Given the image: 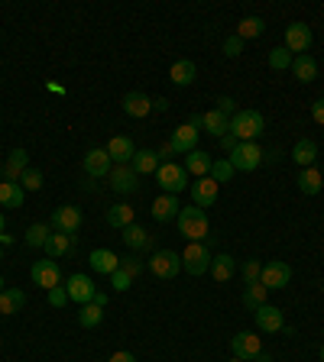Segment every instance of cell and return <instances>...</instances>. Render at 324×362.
Listing matches in <instances>:
<instances>
[{
    "mask_svg": "<svg viewBox=\"0 0 324 362\" xmlns=\"http://www.w3.org/2000/svg\"><path fill=\"white\" fill-rule=\"evenodd\" d=\"M175 220H179V233L188 243H201L211 236V223H208V214L201 207H182Z\"/></svg>",
    "mask_w": 324,
    "mask_h": 362,
    "instance_id": "1",
    "label": "cell"
},
{
    "mask_svg": "<svg viewBox=\"0 0 324 362\" xmlns=\"http://www.w3.org/2000/svg\"><path fill=\"white\" fill-rule=\"evenodd\" d=\"M263 130H266V120L259 110H237L231 117V133L237 136L240 143H253Z\"/></svg>",
    "mask_w": 324,
    "mask_h": 362,
    "instance_id": "2",
    "label": "cell"
},
{
    "mask_svg": "<svg viewBox=\"0 0 324 362\" xmlns=\"http://www.w3.org/2000/svg\"><path fill=\"white\" fill-rule=\"evenodd\" d=\"M156 181H159L162 194H179L188 188V172L185 165H175V162H162L156 169Z\"/></svg>",
    "mask_w": 324,
    "mask_h": 362,
    "instance_id": "3",
    "label": "cell"
},
{
    "mask_svg": "<svg viewBox=\"0 0 324 362\" xmlns=\"http://www.w3.org/2000/svg\"><path fill=\"white\" fill-rule=\"evenodd\" d=\"M211 246L208 243H188L182 253V269H188V275H205L211 272Z\"/></svg>",
    "mask_w": 324,
    "mask_h": 362,
    "instance_id": "4",
    "label": "cell"
},
{
    "mask_svg": "<svg viewBox=\"0 0 324 362\" xmlns=\"http://www.w3.org/2000/svg\"><path fill=\"white\" fill-rule=\"evenodd\" d=\"M259 285H266L269 291H279V288L292 285V265L289 262H266L263 272H259Z\"/></svg>",
    "mask_w": 324,
    "mask_h": 362,
    "instance_id": "5",
    "label": "cell"
},
{
    "mask_svg": "<svg viewBox=\"0 0 324 362\" xmlns=\"http://www.w3.org/2000/svg\"><path fill=\"white\" fill-rule=\"evenodd\" d=\"M263 155L266 152L259 149L256 143H240L237 149L231 152V165H234V172H253V169H259V162H263Z\"/></svg>",
    "mask_w": 324,
    "mask_h": 362,
    "instance_id": "6",
    "label": "cell"
},
{
    "mask_svg": "<svg viewBox=\"0 0 324 362\" xmlns=\"http://www.w3.org/2000/svg\"><path fill=\"white\" fill-rule=\"evenodd\" d=\"M33 285L46 288V291L59 288V285H62L59 262H55V259H39V262H33Z\"/></svg>",
    "mask_w": 324,
    "mask_h": 362,
    "instance_id": "7",
    "label": "cell"
},
{
    "mask_svg": "<svg viewBox=\"0 0 324 362\" xmlns=\"http://www.w3.org/2000/svg\"><path fill=\"white\" fill-rule=\"evenodd\" d=\"M55 233H72L75 236L81 230V211H78L75 204H65V207H55L52 214V223H49Z\"/></svg>",
    "mask_w": 324,
    "mask_h": 362,
    "instance_id": "8",
    "label": "cell"
},
{
    "mask_svg": "<svg viewBox=\"0 0 324 362\" xmlns=\"http://www.w3.org/2000/svg\"><path fill=\"white\" fill-rule=\"evenodd\" d=\"M149 269H153L156 278H175L182 269V256L172 253V249H159V253H153V259H149Z\"/></svg>",
    "mask_w": 324,
    "mask_h": 362,
    "instance_id": "9",
    "label": "cell"
},
{
    "mask_svg": "<svg viewBox=\"0 0 324 362\" xmlns=\"http://www.w3.org/2000/svg\"><path fill=\"white\" fill-rule=\"evenodd\" d=\"M65 291H69V301H75L78 307H81V304H91L94 295H97L94 281L88 275H81V272H78V275H72L69 281H65Z\"/></svg>",
    "mask_w": 324,
    "mask_h": 362,
    "instance_id": "10",
    "label": "cell"
},
{
    "mask_svg": "<svg viewBox=\"0 0 324 362\" xmlns=\"http://www.w3.org/2000/svg\"><path fill=\"white\" fill-rule=\"evenodd\" d=\"M26 169H29V152L13 149L7 159H4V165H0V178H4V181H17L20 185V178H23Z\"/></svg>",
    "mask_w": 324,
    "mask_h": 362,
    "instance_id": "11",
    "label": "cell"
},
{
    "mask_svg": "<svg viewBox=\"0 0 324 362\" xmlns=\"http://www.w3.org/2000/svg\"><path fill=\"white\" fill-rule=\"evenodd\" d=\"M311 26L308 23H292L285 26V49L289 52H299V55H305L308 49H311Z\"/></svg>",
    "mask_w": 324,
    "mask_h": 362,
    "instance_id": "12",
    "label": "cell"
},
{
    "mask_svg": "<svg viewBox=\"0 0 324 362\" xmlns=\"http://www.w3.org/2000/svg\"><path fill=\"white\" fill-rule=\"evenodd\" d=\"M217 191H221V185L214 181L211 175H205V178H198L195 185H191V201H195V207H214V201H217Z\"/></svg>",
    "mask_w": 324,
    "mask_h": 362,
    "instance_id": "13",
    "label": "cell"
},
{
    "mask_svg": "<svg viewBox=\"0 0 324 362\" xmlns=\"http://www.w3.org/2000/svg\"><path fill=\"white\" fill-rule=\"evenodd\" d=\"M231 349L237 359H256V356L263 353V343H259V337L256 333H250V330H240L237 337L231 340Z\"/></svg>",
    "mask_w": 324,
    "mask_h": 362,
    "instance_id": "14",
    "label": "cell"
},
{
    "mask_svg": "<svg viewBox=\"0 0 324 362\" xmlns=\"http://www.w3.org/2000/svg\"><path fill=\"white\" fill-rule=\"evenodd\" d=\"M169 143L175 146V155H188V152L198 149V127H191V123H182V127L172 130Z\"/></svg>",
    "mask_w": 324,
    "mask_h": 362,
    "instance_id": "15",
    "label": "cell"
},
{
    "mask_svg": "<svg viewBox=\"0 0 324 362\" xmlns=\"http://www.w3.org/2000/svg\"><path fill=\"white\" fill-rule=\"evenodd\" d=\"M104 149H107L111 162H117V165H130L133 155H137V146H133L130 136H111V143L104 146Z\"/></svg>",
    "mask_w": 324,
    "mask_h": 362,
    "instance_id": "16",
    "label": "cell"
},
{
    "mask_svg": "<svg viewBox=\"0 0 324 362\" xmlns=\"http://www.w3.org/2000/svg\"><path fill=\"white\" fill-rule=\"evenodd\" d=\"M111 188L117 194H130V191H137L140 181H137V172H133V165H117V169H111Z\"/></svg>",
    "mask_w": 324,
    "mask_h": 362,
    "instance_id": "17",
    "label": "cell"
},
{
    "mask_svg": "<svg viewBox=\"0 0 324 362\" xmlns=\"http://www.w3.org/2000/svg\"><path fill=\"white\" fill-rule=\"evenodd\" d=\"M256 317V327L263 330V333H279V330H285V323H282V311L279 307H273V304H263L259 311H253Z\"/></svg>",
    "mask_w": 324,
    "mask_h": 362,
    "instance_id": "18",
    "label": "cell"
},
{
    "mask_svg": "<svg viewBox=\"0 0 324 362\" xmlns=\"http://www.w3.org/2000/svg\"><path fill=\"white\" fill-rule=\"evenodd\" d=\"M85 172L91 178H107L111 175V155H107V149H91L85 155Z\"/></svg>",
    "mask_w": 324,
    "mask_h": 362,
    "instance_id": "19",
    "label": "cell"
},
{
    "mask_svg": "<svg viewBox=\"0 0 324 362\" xmlns=\"http://www.w3.org/2000/svg\"><path fill=\"white\" fill-rule=\"evenodd\" d=\"M179 201H175V194H159L153 201V220H159V223H169V220L179 217Z\"/></svg>",
    "mask_w": 324,
    "mask_h": 362,
    "instance_id": "20",
    "label": "cell"
},
{
    "mask_svg": "<svg viewBox=\"0 0 324 362\" xmlns=\"http://www.w3.org/2000/svg\"><path fill=\"white\" fill-rule=\"evenodd\" d=\"M149 110H153V101H149L143 91H130L127 97H123V113H127V117L143 120Z\"/></svg>",
    "mask_w": 324,
    "mask_h": 362,
    "instance_id": "21",
    "label": "cell"
},
{
    "mask_svg": "<svg viewBox=\"0 0 324 362\" xmlns=\"http://www.w3.org/2000/svg\"><path fill=\"white\" fill-rule=\"evenodd\" d=\"M88 262H91V269L101 272V275H114V272L120 269V256L111 253V249H94V253L88 256Z\"/></svg>",
    "mask_w": 324,
    "mask_h": 362,
    "instance_id": "22",
    "label": "cell"
},
{
    "mask_svg": "<svg viewBox=\"0 0 324 362\" xmlns=\"http://www.w3.org/2000/svg\"><path fill=\"white\" fill-rule=\"evenodd\" d=\"M72 246H75V236H72V233H55V230H52V236L46 239L43 249H46L49 259H62V256L72 253Z\"/></svg>",
    "mask_w": 324,
    "mask_h": 362,
    "instance_id": "23",
    "label": "cell"
},
{
    "mask_svg": "<svg viewBox=\"0 0 324 362\" xmlns=\"http://www.w3.org/2000/svg\"><path fill=\"white\" fill-rule=\"evenodd\" d=\"M234 272H237V262H234V256H227V253H217L211 259V275H214V281H231L234 278Z\"/></svg>",
    "mask_w": 324,
    "mask_h": 362,
    "instance_id": "24",
    "label": "cell"
},
{
    "mask_svg": "<svg viewBox=\"0 0 324 362\" xmlns=\"http://www.w3.org/2000/svg\"><path fill=\"white\" fill-rule=\"evenodd\" d=\"M201 127H205L211 136H217V139H224V136L231 133V117H224L221 110H208V113H205V120H201Z\"/></svg>",
    "mask_w": 324,
    "mask_h": 362,
    "instance_id": "25",
    "label": "cell"
},
{
    "mask_svg": "<svg viewBox=\"0 0 324 362\" xmlns=\"http://www.w3.org/2000/svg\"><path fill=\"white\" fill-rule=\"evenodd\" d=\"M211 155L208 152H201V149H195V152H188L185 155V172L188 175H198V178H205V175H211Z\"/></svg>",
    "mask_w": 324,
    "mask_h": 362,
    "instance_id": "26",
    "label": "cell"
},
{
    "mask_svg": "<svg viewBox=\"0 0 324 362\" xmlns=\"http://www.w3.org/2000/svg\"><path fill=\"white\" fill-rule=\"evenodd\" d=\"M195 75H198L195 62L179 59L175 65H172V71H169V81H172V85H179V88H188L191 81H195Z\"/></svg>",
    "mask_w": 324,
    "mask_h": 362,
    "instance_id": "27",
    "label": "cell"
},
{
    "mask_svg": "<svg viewBox=\"0 0 324 362\" xmlns=\"http://www.w3.org/2000/svg\"><path fill=\"white\" fill-rule=\"evenodd\" d=\"M292 71H295V78H299L302 85H311L318 78V62L311 59V55H295V62H292Z\"/></svg>",
    "mask_w": 324,
    "mask_h": 362,
    "instance_id": "28",
    "label": "cell"
},
{
    "mask_svg": "<svg viewBox=\"0 0 324 362\" xmlns=\"http://www.w3.org/2000/svg\"><path fill=\"white\" fill-rule=\"evenodd\" d=\"M156 169H159L156 149H137V155H133V172H137V175H156Z\"/></svg>",
    "mask_w": 324,
    "mask_h": 362,
    "instance_id": "29",
    "label": "cell"
},
{
    "mask_svg": "<svg viewBox=\"0 0 324 362\" xmlns=\"http://www.w3.org/2000/svg\"><path fill=\"white\" fill-rule=\"evenodd\" d=\"M104 217H107V223H111V227L123 230V227H130V223H133L137 211H133L130 204H114V207H107V214H104Z\"/></svg>",
    "mask_w": 324,
    "mask_h": 362,
    "instance_id": "30",
    "label": "cell"
},
{
    "mask_svg": "<svg viewBox=\"0 0 324 362\" xmlns=\"http://www.w3.org/2000/svg\"><path fill=\"white\" fill-rule=\"evenodd\" d=\"M318 159V143L315 139H299L295 149H292V162H299L305 169H311V162Z\"/></svg>",
    "mask_w": 324,
    "mask_h": 362,
    "instance_id": "31",
    "label": "cell"
},
{
    "mask_svg": "<svg viewBox=\"0 0 324 362\" xmlns=\"http://www.w3.org/2000/svg\"><path fill=\"white\" fill-rule=\"evenodd\" d=\"M266 295H269V288L259 285V281L247 285V288H243V307H250V311H259L263 304H269V301H266Z\"/></svg>",
    "mask_w": 324,
    "mask_h": 362,
    "instance_id": "32",
    "label": "cell"
},
{
    "mask_svg": "<svg viewBox=\"0 0 324 362\" xmlns=\"http://www.w3.org/2000/svg\"><path fill=\"white\" fill-rule=\"evenodd\" d=\"M120 236H123V243H127L133 253H140V249H146V246H149V233H146L140 223H130V227H123V233H120Z\"/></svg>",
    "mask_w": 324,
    "mask_h": 362,
    "instance_id": "33",
    "label": "cell"
},
{
    "mask_svg": "<svg viewBox=\"0 0 324 362\" xmlns=\"http://www.w3.org/2000/svg\"><path fill=\"white\" fill-rule=\"evenodd\" d=\"M23 188L17 181H0V207H20L23 204Z\"/></svg>",
    "mask_w": 324,
    "mask_h": 362,
    "instance_id": "34",
    "label": "cell"
},
{
    "mask_svg": "<svg viewBox=\"0 0 324 362\" xmlns=\"http://www.w3.org/2000/svg\"><path fill=\"white\" fill-rule=\"evenodd\" d=\"M104 320V307L97 301H91V304H81V311H78V323L85 330H91V327H97Z\"/></svg>",
    "mask_w": 324,
    "mask_h": 362,
    "instance_id": "35",
    "label": "cell"
},
{
    "mask_svg": "<svg viewBox=\"0 0 324 362\" xmlns=\"http://www.w3.org/2000/svg\"><path fill=\"white\" fill-rule=\"evenodd\" d=\"M23 304H26L23 291H20V288H7V291L0 295V314H7V317H10V314H17Z\"/></svg>",
    "mask_w": 324,
    "mask_h": 362,
    "instance_id": "36",
    "label": "cell"
},
{
    "mask_svg": "<svg viewBox=\"0 0 324 362\" xmlns=\"http://www.w3.org/2000/svg\"><path fill=\"white\" fill-rule=\"evenodd\" d=\"M263 29H266L263 17H247V20H240V26H237V33L234 36H240V39H256V36H263Z\"/></svg>",
    "mask_w": 324,
    "mask_h": 362,
    "instance_id": "37",
    "label": "cell"
},
{
    "mask_svg": "<svg viewBox=\"0 0 324 362\" xmlns=\"http://www.w3.org/2000/svg\"><path fill=\"white\" fill-rule=\"evenodd\" d=\"M299 188H302V194H318L324 188L321 172H318V169H305L299 175Z\"/></svg>",
    "mask_w": 324,
    "mask_h": 362,
    "instance_id": "38",
    "label": "cell"
},
{
    "mask_svg": "<svg viewBox=\"0 0 324 362\" xmlns=\"http://www.w3.org/2000/svg\"><path fill=\"white\" fill-rule=\"evenodd\" d=\"M49 236H52L49 223H33V227H26L23 243L26 246H46V239H49Z\"/></svg>",
    "mask_w": 324,
    "mask_h": 362,
    "instance_id": "39",
    "label": "cell"
},
{
    "mask_svg": "<svg viewBox=\"0 0 324 362\" xmlns=\"http://www.w3.org/2000/svg\"><path fill=\"white\" fill-rule=\"evenodd\" d=\"M292 62H295V55H292L285 46L269 52V68H273V71H285V68H292Z\"/></svg>",
    "mask_w": 324,
    "mask_h": 362,
    "instance_id": "40",
    "label": "cell"
},
{
    "mask_svg": "<svg viewBox=\"0 0 324 362\" xmlns=\"http://www.w3.org/2000/svg\"><path fill=\"white\" fill-rule=\"evenodd\" d=\"M211 178L217 181V185H221V181H231V178H234V165L227 159H214L211 162Z\"/></svg>",
    "mask_w": 324,
    "mask_h": 362,
    "instance_id": "41",
    "label": "cell"
},
{
    "mask_svg": "<svg viewBox=\"0 0 324 362\" xmlns=\"http://www.w3.org/2000/svg\"><path fill=\"white\" fill-rule=\"evenodd\" d=\"M20 188H23V191H39V188H43V172H39V169H26L23 178H20Z\"/></svg>",
    "mask_w": 324,
    "mask_h": 362,
    "instance_id": "42",
    "label": "cell"
},
{
    "mask_svg": "<svg viewBox=\"0 0 324 362\" xmlns=\"http://www.w3.org/2000/svg\"><path fill=\"white\" fill-rule=\"evenodd\" d=\"M143 269H146V265L137 259V256H127V259H120V272H123V275H130L133 281L140 278V272H143Z\"/></svg>",
    "mask_w": 324,
    "mask_h": 362,
    "instance_id": "43",
    "label": "cell"
},
{
    "mask_svg": "<svg viewBox=\"0 0 324 362\" xmlns=\"http://www.w3.org/2000/svg\"><path fill=\"white\" fill-rule=\"evenodd\" d=\"M221 52L227 55V59H237L240 52H243V39H240V36H227L224 46H221Z\"/></svg>",
    "mask_w": 324,
    "mask_h": 362,
    "instance_id": "44",
    "label": "cell"
},
{
    "mask_svg": "<svg viewBox=\"0 0 324 362\" xmlns=\"http://www.w3.org/2000/svg\"><path fill=\"white\" fill-rule=\"evenodd\" d=\"M259 272H263V265L256 259H250V262H243V281L247 285H253V281H259Z\"/></svg>",
    "mask_w": 324,
    "mask_h": 362,
    "instance_id": "45",
    "label": "cell"
},
{
    "mask_svg": "<svg viewBox=\"0 0 324 362\" xmlns=\"http://www.w3.org/2000/svg\"><path fill=\"white\" fill-rule=\"evenodd\" d=\"M49 304H52V307H65V304H69V291H65V285L52 288V291H49Z\"/></svg>",
    "mask_w": 324,
    "mask_h": 362,
    "instance_id": "46",
    "label": "cell"
},
{
    "mask_svg": "<svg viewBox=\"0 0 324 362\" xmlns=\"http://www.w3.org/2000/svg\"><path fill=\"white\" fill-rule=\"evenodd\" d=\"M111 285H114V291H127V288L130 285H133V278H130V275H123V272H114V275H111Z\"/></svg>",
    "mask_w": 324,
    "mask_h": 362,
    "instance_id": "47",
    "label": "cell"
},
{
    "mask_svg": "<svg viewBox=\"0 0 324 362\" xmlns=\"http://www.w3.org/2000/svg\"><path fill=\"white\" fill-rule=\"evenodd\" d=\"M217 110H221L224 117H234V113H237V101H234V97H221V101H217Z\"/></svg>",
    "mask_w": 324,
    "mask_h": 362,
    "instance_id": "48",
    "label": "cell"
},
{
    "mask_svg": "<svg viewBox=\"0 0 324 362\" xmlns=\"http://www.w3.org/2000/svg\"><path fill=\"white\" fill-rule=\"evenodd\" d=\"M311 120H315V123H321V127H324V97H321V101H315V104H311Z\"/></svg>",
    "mask_w": 324,
    "mask_h": 362,
    "instance_id": "49",
    "label": "cell"
},
{
    "mask_svg": "<svg viewBox=\"0 0 324 362\" xmlns=\"http://www.w3.org/2000/svg\"><path fill=\"white\" fill-rule=\"evenodd\" d=\"M237 146H240V139H237V136H234V133H227V136H224V139H221V149H224V152H234V149H237Z\"/></svg>",
    "mask_w": 324,
    "mask_h": 362,
    "instance_id": "50",
    "label": "cell"
},
{
    "mask_svg": "<svg viewBox=\"0 0 324 362\" xmlns=\"http://www.w3.org/2000/svg\"><path fill=\"white\" fill-rule=\"evenodd\" d=\"M107 362H137V356H133V353H127V349H120V353H114Z\"/></svg>",
    "mask_w": 324,
    "mask_h": 362,
    "instance_id": "51",
    "label": "cell"
},
{
    "mask_svg": "<svg viewBox=\"0 0 324 362\" xmlns=\"http://www.w3.org/2000/svg\"><path fill=\"white\" fill-rule=\"evenodd\" d=\"M156 155H159V162H162V159H169V155H175V146H172V143H162V149L156 152Z\"/></svg>",
    "mask_w": 324,
    "mask_h": 362,
    "instance_id": "52",
    "label": "cell"
},
{
    "mask_svg": "<svg viewBox=\"0 0 324 362\" xmlns=\"http://www.w3.org/2000/svg\"><path fill=\"white\" fill-rule=\"evenodd\" d=\"M153 110H159V113H166V110H169V101H166V97H156V101H153Z\"/></svg>",
    "mask_w": 324,
    "mask_h": 362,
    "instance_id": "53",
    "label": "cell"
},
{
    "mask_svg": "<svg viewBox=\"0 0 324 362\" xmlns=\"http://www.w3.org/2000/svg\"><path fill=\"white\" fill-rule=\"evenodd\" d=\"M10 243H13V236H10L7 230H4V233H0V246H10Z\"/></svg>",
    "mask_w": 324,
    "mask_h": 362,
    "instance_id": "54",
    "label": "cell"
},
{
    "mask_svg": "<svg viewBox=\"0 0 324 362\" xmlns=\"http://www.w3.org/2000/svg\"><path fill=\"white\" fill-rule=\"evenodd\" d=\"M253 362H273V356H269V353H259Z\"/></svg>",
    "mask_w": 324,
    "mask_h": 362,
    "instance_id": "55",
    "label": "cell"
},
{
    "mask_svg": "<svg viewBox=\"0 0 324 362\" xmlns=\"http://www.w3.org/2000/svg\"><path fill=\"white\" fill-rule=\"evenodd\" d=\"M4 291H7V278L0 275V295H4Z\"/></svg>",
    "mask_w": 324,
    "mask_h": 362,
    "instance_id": "56",
    "label": "cell"
},
{
    "mask_svg": "<svg viewBox=\"0 0 324 362\" xmlns=\"http://www.w3.org/2000/svg\"><path fill=\"white\" fill-rule=\"evenodd\" d=\"M4 230H7V220H4V214H0V233H4Z\"/></svg>",
    "mask_w": 324,
    "mask_h": 362,
    "instance_id": "57",
    "label": "cell"
},
{
    "mask_svg": "<svg viewBox=\"0 0 324 362\" xmlns=\"http://www.w3.org/2000/svg\"><path fill=\"white\" fill-rule=\"evenodd\" d=\"M231 362H247V359H237V356H234V359H231Z\"/></svg>",
    "mask_w": 324,
    "mask_h": 362,
    "instance_id": "58",
    "label": "cell"
},
{
    "mask_svg": "<svg viewBox=\"0 0 324 362\" xmlns=\"http://www.w3.org/2000/svg\"><path fill=\"white\" fill-rule=\"evenodd\" d=\"M321 362H324V343H321Z\"/></svg>",
    "mask_w": 324,
    "mask_h": 362,
    "instance_id": "59",
    "label": "cell"
},
{
    "mask_svg": "<svg viewBox=\"0 0 324 362\" xmlns=\"http://www.w3.org/2000/svg\"><path fill=\"white\" fill-rule=\"evenodd\" d=\"M0 256H4V246H0Z\"/></svg>",
    "mask_w": 324,
    "mask_h": 362,
    "instance_id": "60",
    "label": "cell"
}]
</instances>
